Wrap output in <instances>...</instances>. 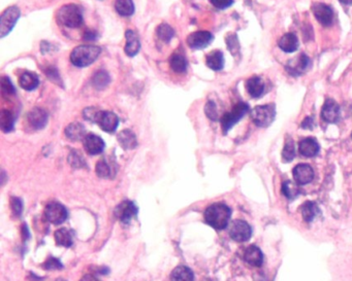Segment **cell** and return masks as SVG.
<instances>
[{
    "label": "cell",
    "mask_w": 352,
    "mask_h": 281,
    "mask_svg": "<svg viewBox=\"0 0 352 281\" xmlns=\"http://www.w3.org/2000/svg\"><path fill=\"white\" fill-rule=\"evenodd\" d=\"M232 216V210L223 203H216L207 208L205 212L206 223L216 230H223L227 227Z\"/></svg>",
    "instance_id": "cell-1"
},
{
    "label": "cell",
    "mask_w": 352,
    "mask_h": 281,
    "mask_svg": "<svg viewBox=\"0 0 352 281\" xmlns=\"http://www.w3.org/2000/svg\"><path fill=\"white\" fill-rule=\"evenodd\" d=\"M100 52V48L95 46H80L72 52L70 61L78 67L89 66L98 58Z\"/></svg>",
    "instance_id": "cell-2"
},
{
    "label": "cell",
    "mask_w": 352,
    "mask_h": 281,
    "mask_svg": "<svg viewBox=\"0 0 352 281\" xmlns=\"http://www.w3.org/2000/svg\"><path fill=\"white\" fill-rule=\"evenodd\" d=\"M58 21L68 28H78L84 22L83 13L78 5L67 4L59 10Z\"/></svg>",
    "instance_id": "cell-3"
},
{
    "label": "cell",
    "mask_w": 352,
    "mask_h": 281,
    "mask_svg": "<svg viewBox=\"0 0 352 281\" xmlns=\"http://www.w3.org/2000/svg\"><path fill=\"white\" fill-rule=\"evenodd\" d=\"M276 116V108L274 104H266L261 106H256L252 112L251 118L256 126L265 128L272 124Z\"/></svg>",
    "instance_id": "cell-4"
},
{
    "label": "cell",
    "mask_w": 352,
    "mask_h": 281,
    "mask_svg": "<svg viewBox=\"0 0 352 281\" xmlns=\"http://www.w3.org/2000/svg\"><path fill=\"white\" fill-rule=\"evenodd\" d=\"M249 110V106L247 103L240 102L235 105L232 111L226 112L225 115L221 118V127L223 132L226 133L234 125H235L245 115L246 112Z\"/></svg>",
    "instance_id": "cell-5"
},
{
    "label": "cell",
    "mask_w": 352,
    "mask_h": 281,
    "mask_svg": "<svg viewBox=\"0 0 352 281\" xmlns=\"http://www.w3.org/2000/svg\"><path fill=\"white\" fill-rule=\"evenodd\" d=\"M20 18V10L17 6H11L1 15V24H0V36L4 37L15 27L17 21Z\"/></svg>",
    "instance_id": "cell-6"
},
{
    "label": "cell",
    "mask_w": 352,
    "mask_h": 281,
    "mask_svg": "<svg viewBox=\"0 0 352 281\" xmlns=\"http://www.w3.org/2000/svg\"><path fill=\"white\" fill-rule=\"evenodd\" d=\"M45 217L51 224L60 225L66 221L67 211L62 204L58 202H52L45 209Z\"/></svg>",
    "instance_id": "cell-7"
},
{
    "label": "cell",
    "mask_w": 352,
    "mask_h": 281,
    "mask_svg": "<svg viewBox=\"0 0 352 281\" xmlns=\"http://www.w3.org/2000/svg\"><path fill=\"white\" fill-rule=\"evenodd\" d=\"M252 230L249 224H247L244 221H237L233 222L230 228V236L232 239L236 242H245L248 241L251 238Z\"/></svg>",
    "instance_id": "cell-8"
},
{
    "label": "cell",
    "mask_w": 352,
    "mask_h": 281,
    "mask_svg": "<svg viewBox=\"0 0 352 281\" xmlns=\"http://www.w3.org/2000/svg\"><path fill=\"white\" fill-rule=\"evenodd\" d=\"M96 123L104 132L113 133L115 132V130L119 125V119L112 111H99L98 119H96Z\"/></svg>",
    "instance_id": "cell-9"
},
{
    "label": "cell",
    "mask_w": 352,
    "mask_h": 281,
    "mask_svg": "<svg viewBox=\"0 0 352 281\" xmlns=\"http://www.w3.org/2000/svg\"><path fill=\"white\" fill-rule=\"evenodd\" d=\"M213 40V34L209 31H196L187 37L188 46L195 50H201L209 46Z\"/></svg>",
    "instance_id": "cell-10"
},
{
    "label": "cell",
    "mask_w": 352,
    "mask_h": 281,
    "mask_svg": "<svg viewBox=\"0 0 352 281\" xmlns=\"http://www.w3.org/2000/svg\"><path fill=\"white\" fill-rule=\"evenodd\" d=\"M313 14L321 25L331 26L333 21V12L331 6L324 3H315L312 7Z\"/></svg>",
    "instance_id": "cell-11"
},
{
    "label": "cell",
    "mask_w": 352,
    "mask_h": 281,
    "mask_svg": "<svg viewBox=\"0 0 352 281\" xmlns=\"http://www.w3.org/2000/svg\"><path fill=\"white\" fill-rule=\"evenodd\" d=\"M294 181L298 186L310 183L314 178V171L312 167L308 164H298L293 171Z\"/></svg>",
    "instance_id": "cell-12"
},
{
    "label": "cell",
    "mask_w": 352,
    "mask_h": 281,
    "mask_svg": "<svg viewBox=\"0 0 352 281\" xmlns=\"http://www.w3.org/2000/svg\"><path fill=\"white\" fill-rule=\"evenodd\" d=\"M116 216L122 223L127 224L129 223L133 217H135L137 213V209L136 205L131 201H123L121 204H119L116 208Z\"/></svg>",
    "instance_id": "cell-13"
},
{
    "label": "cell",
    "mask_w": 352,
    "mask_h": 281,
    "mask_svg": "<svg viewBox=\"0 0 352 281\" xmlns=\"http://www.w3.org/2000/svg\"><path fill=\"white\" fill-rule=\"evenodd\" d=\"M321 118L328 123H337L340 118V106L332 99H327L321 109Z\"/></svg>",
    "instance_id": "cell-14"
},
{
    "label": "cell",
    "mask_w": 352,
    "mask_h": 281,
    "mask_svg": "<svg viewBox=\"0 0 352 281\" xmlns=\"http://www.w3.org/2000/svg\"><path fill=\"white\" fill-rule=\"evenodd\" d=\"M85 151L89 155H98L104 149V141L95 134H88L83 139Z\"/></svg>",
    "instance_id": "cell-15"
},
{
    "label": "cell",
    "mask_w": 352,
    "mask_h": 281,
    "mask_svg": "<svg viewBox=\"0 0 352 281\" xmlns=\"http://www.w3.org/2000/svg\"><path fill=\"white\" fill-rule=\"evenodd\" d=\"M48 118L49 117H48L47 111L40 107H34L33 109H31L29 111L28 116H27L28 123L30 124V126L37 130L42 129L47 125Z\"/></svg>",
    "instance_id": "cell-16"
},
{
    "label": "cell",
    "mask_w": 352,
    "mask_h": 281,
    "mask_svg": "<svg viewBox=\"0 0 352 281\" xmlns=\"http://www.w3.org/2000/svg\"><path fill=\"white\" fill-rule=\"evenodd\" d=\"M126 46L124 51L129 57H135L140 49V41L138 35L134 30H127L125 33Z\"/></svg>",
    "instance_id": "cell-17"
},
{
    "label": "cell",
    "mask_w": 352,
    "mask_h": 281,
    "mask_svg": "<svg viewBox=\"0 0 352 281\" xmlns=\"http://www.w3.org/2000/svg\"><path fill=\"white\" fill-rule=\"evenodd\" d=\"M309 64H310L309 58H308L305 54H301L298 55L296 59L293 60L292 62H289L286 68L290 74L298 75L305 71L308 66H309Z\"/></svg>",
    "instance_id": "cell-18"
},
{
    "label": "cell",
    "mask_w": 352,
    "mask_h": 281,
    "mask_svg": "<svg viewBox=\"0 0 352 281\" xmlns=\"http://www.w3.org/2000/svg\"><path fill=\"white\" fill-rule=\"evenodd\" d=\"M300 153L307 158L315 157L319 152V144L314 138H305L298 144Z\"/></svg>",
    "instance_id": "cell-19"
},
{
    "label": "cell",
    "mask_w": 352,
    "mask_h": 281,
    "mask_svg": "<svg viewBox=\"0 0 352 281\" xmlns=\"http://www.w3.org/2000/svg\"><path fill=\"white\" fill-rule=\"evenodd\" d=\"M244 260L251 266L260 267L263 262V256L258 247L255 246V245H251L245 250Z\"/></svg>",
    "instance_id": "cell-20"
},
{
    "label": "cell",
    "mask_w": 352,
    "mask_h": 281,
    "mask_svg": "<svg viewBox=\"0 0 352 281\" xmlns=\"http://www.w3.org/2000/svg\"><path fill=\"white\" fill-rule=\"evenodd\" d=\"M246 89L253 98H259L265 91V84L258 76H253L246 83Z\"/></svg>",
    "instance_id": "cell-21"
},
{
    "label": "cell",
    "mask_w": 352,
    "mask_h": 281,
    "mask_svg": "<svg viewBox=\"0 0 352 281\" xmlns=\"http://www.w3.org/2000/svg\"><path fill=\"white\" fill-rule=\"evenodd\" d=\"M86 130L85 127L80 124V123H72L65 128V135L66 137L72 140V141H78L85 138Z\"/></svg>",
    "instance_id": "cell-22"
},
{
    "label": "cell",
    "mask_w": 352,
    "mask_h": 281,
    "mask_svg": "<svg viewBox=\"0 0 352 281\" xmlns=\"http://www.w3.org/2000/svg\"><path fill=\"white\" fill-rule=\"evenodd\" d=\"M279 48L286 53H293L298 48V39L293 33H286L280 38Z\"/></svg>",
    "instance_id": "cell-23"
},
{
    "label": "cell",
    "mask_w": 352,
    "mask_h": 281,
    "mask_svg": "<svg viewBox=\"0 0 352 281\" xmlns=\"http://www.w3.org/2000/svg\"><path fill=\"white\" fill-rule=\"evenodd\" d=\"M118 141L125 149H133L137 145V140L133 131L128 129L123 130L118 134Z\"/></svg>",
    "instance_id": "cell-24"
},
{
    "label": "cell",
    "mask_w": 352,
    "mask_h": 281,
    "mask_svg": "<svg viewBox=\"0 0 352 281\" xmlns=\"http://www.w3.org/2000/svg\"><path fill=\"white\" fill-rule=\"evenodd\" d=\"M39 84V76L33 73V72H29L26 71L24 73L21 74L20 78H19V85L22 88V89L26 90V91H32L37 88Z\"/></svg>",
    "instance_id": "cell-25"
},
{
    "label": "cell",
    "mask_w": 352,
    "mask_h": 281,
    "mask_svg": "<svg viewBox=\"0 0 352 281\" xmlns=\"http://www.w3.org/2000/svg\"><path fill=\"white\" fill-rule=\"evenodd\" d=\"M206 63L208 67H210L215 71H219L224 66V57L222 52L220 51H213L206 58Z\"/></svg>",
    "instance_id": "cell-26"
},
{
    "label": "cell",
    "mask_w": 352,
    "mask_h": 281,
    "mask_svg": "<svg viewBox=\"0 0 352 281\" xmlns=\"http://www.w3.org/2000/svg\"><path fill=\"white\" fill-rule=\"evenodd\" d=\"M171 279L172 281H193L195 276L189 268L179 266L172 272Z\"/></svg>",
    "instance_id": "cell-27"
},
{
    "label": "cell",
    "mask_w": 352,
    "mask_h": 281,
    "mask_svg": "<svg viewBox=\"0 0 352 281\" xmlns=\"http://www.w3.org/2000/svg\"><path fill=\"white\" fill-rule=\"evenodd\" d=\"M170 66L176 73H183L187 69V61L183 55L173 54L170 59Z\"/></svg>",
    "instance_id": "cell-28"
},
{
    "label": "cell",
    "mask_w": 352,
    "mask_h": 281,
    "mask_svg": "<svg viewBox=\"0 0 352 281\" xmlns=\"http://www.w3.org/2000/svg\"><path fill=\"white\" fill-rule=\"evenodd\" d=\"M115 8L122 17H130L135 13V4L133 0H116Z\"/></svg>",
    "instance_id": "cell-29"
},
{
    "label": "cell",
    "mask_w": 352,
    "mask_h": 281,
    "mask_svg": "<svg viewBox=\"0 0 352 281\" xmlns=\"http://www.w3.org/2000/svg\"><path fill=\"white\" fill-rule=\"evenodd\" d=\"M14 124L15 118L13 113L10 110L3 109L1 111V115H0V127H1V130L5 133L11 132L14 129Z\"/></svg>",
    "instance_id": "cell-30"
},
{
    "label": "cell",
    "mask_w": 352,
    "mask_h": 281,
    "mask_svg": "<svg viewBox=\"0 0 352 281\" xmlns=\"http://www.w3.org/2000/svg\"><path fill=\"white\" fill-rule=\"evenodd\" d=\"M55 240L58 245L69 247L73 244V236L67 229L62 228V229H59L55 232Z\"/></svg>",
    "instance_id": "cell-31"
},
{
    "label": "cell",
    "mask_w": 352,
    "mask_h": 281,
    "mask_svg": "<svg viewBox=\"0 0 352 281\" xmlns=\"http://www.w3.org/2000/svg\"><path fill=\"white\" fill-rule=\"evenodd\" d=\"M301 212L306 222H312L318 213V207L313 202L308 201L301 207Z\"/></svg>",
    "instance_id": "cell-32"
},
{
    "label": "cell",
    "mask_w": 352,
    "mask_h": 281,
    "mask_svg": "<svg viewBox=\"0 0 352 281\" xmlns=\"http://www.w3.org/2000/svg\"><path fill=\"white\" fill-rule=\"evenodd\" d=\"M282 193L283 195L288 199H295L298 195H300V188H298V184L296 182H293L292 180H287L283 182L282 184Z\"/></svg>",
    "instance_id": "cell-33"
},
{
    "label": "cell",
    "mask_w": 352,
    "mask_h": 281,
    "mask_svg": "<svg viewBox=\"0 0 352 281\" xmlns=\"http://www.w3.org/2000/svg\"><path fill=\"white\" fill-rule=\"evenodd\" d=\"M110 83V76L105 71H98L92 77V84L98 90H102Z\"/></svg>",
    "instance_id": "cell-34"
},
{
    "label": "cell",
    "mask_w": 352,
    "mask_h": 281,
    "mask_svg": "<svg viewBox=\"0 0 352 281\" xmlns=\"http://www.w3.org/2000/svg\"><path fill=\"white\" fill-rule=\"evenodd\" d=\"M157 35H158V37H159L163 42H170L171 39L174 37L175 31L170 25L163 23L158 26Z\"/></svg>",
    "instance_id": "cell-35"
},
{
    "label": "cell",
    "mask_w": 352,
    "mask_h": 281,
    "mask_svg": "<svg viewBox=\"0 0 352 281\" xmlns=\"http://www.w3.org/2000/svg\"><path fill=\"white\" fill-rule=\"evenodd\" d=\"M282 157L283 160L285 162H290L293 160V158L295 157V149H294V142L293 141L292 139H287V141L284 145L283 148V153H282Z\"/></svg>",
    "instance_id": "cell-36"
},
{
    "label": "cell",
    "mask_w": 352,
    "mask_h": 281,
    "mask_svg": "<svg viewBox=\"0 0 352 281\" xmlns=\"http://www.w3.org/2000/svg\"><path fill=\"white\" fill-rule=\"evenodd\" d=\"M96 173L99 177L102 178H107L111 175V168L109 164L105 161H99L98 164H96Z\"/></svg>",
    "instance_id": "cell-37"
},
{
    "label": "cell",
    "mask_w": 352,
    "mask_h": 281,
    "mask_svg": "<svg viewBox=\"0 0 352 281\" xmlns=\"http://www.w3.org/2000/svg\"><path fill=\"white\" fill-rule=\"evenodd\" d=\"M1 91L4 95H7V96H11V95H14L15 94V87L14 85L12 84L11 80L6 76H3L1 78Z\"/></svg>",
    "instance_id": "cell-38"
},
{
    "label": "cell",
    "mask_w": 352,
    "mask_h": 281,
    "mask_svg": "<svg viewBox=\"0 0 352 281\" xmlns=\"http://www.w3.org/2000/svg\"><path fill=\"white\" fill-rule=\"evenodd\" d=\"M205 111H206V115H207V117L209 119H211L212 121H217L218 120L217 107H216V104L213 101H209L206 104Z\"/></svg>",
    "instance_id": "cell-39"
},
{
    "label": "cell",
    "mask_w": 352,
    "mask_h": 281,
    "mask_svg": "<svg viewBox=\"0 0 352 281\" xmlns=\"http://www.w3.org/2000/svg\"><path fill=\"white\" fill-rule=\"evenodd\" d=\"M43 71H45L46 75L50 78L52 82H54L57 85L61 83V78L59 76L58 70L54 66H48L47 68H43Z\"/></svg>",
    "instance_id": "cell-40"
},
{
    "label": "cell",
    "mask_w": 352,
    "mask_h": 281,
    "mask_svg": "<svg viewBox=\"0 0 352 281\" xmlns=\"http://www.w3.org/2000/svg\"><path fill=\"white\" fill-rule=\"evenodd\" d=\"M99 111L100 110H98L95 107H88L83 111V116L88 121L96 122V119H98Z\"/></svg>",
    "instance_id": "cell-41"
},
{
    "label": "cell",
    "mask_w": 352,
    "mask_h": 281,
    "mask_svg": "<svg viewBox=\"0 0 352 281\" xmlns=\"http://www.w3.org/2000/svg\"><path fill=\"white\" fill-rule=\"evenodd\" d=\"M210 1L219 10H225L234 3V0H210Z\"/></svg>",
    "instance_id": "cell-42"
},
{
    "label": "cell",
    "mask_w": 352,
    "mask_h": 281,
    "mask_svg": "<svg viewBox=\"0 0 352 281\" xmlns=\"http://www.w3.org/2000/svg\"><path fill=\"white\" fill-rule=\"evenodd\" d=\"M43 268L48 269V270H53V269H61L62 268V265L60 264V262L58 260H56L55 258H50L45 264H43Z\"/></svg>",
    "instance_id": "cell-43"
},
{
    "label": "cell",
    "mask_w": 352,
    "mask_h": 281,
    "mask_svg": "<svg viewBox=\"0 0 352 281\" xmlns=\"http://www.w3.org/2000/svg\"><path fill=\"white\" fill-rule=\"evenodd\" d=\"M11 205H12V209H13V211L15 212V214H17V215L21 214L23 205H22V202L20 201V199L13 198L12 202H11Z\"/></svg>",
    "instance_id": "cell-44"
},
{
    "label": "cell",
    "mask_w": 352,
    "mask_h": 281,
    "mask_svg": "<svg viewBox=\"0 0 352 281\" xmlns=\"http://www.w3.org/2000/svg\"><path fill=\"white\" fill-rule=\"evenodd\" d=\"M302 127L305 129H311L313 127V120L312 118H306L303 122Z\"/></svg>",
    "instance_id": "cell-45"
},
{
    "label": "cell",
    "mask_w": 352,
    "mask_h": 281,
    "mask_svg": "<svg viewBox=\"0 0 352 281\" xmlns=\"http://www.w3.org/2000/svg\"><path fill=\"white\" fill-rule=\"evenodd\" d=\"M96 37V33L94 31H91V30H87L85 32V35H84V38L85 40H94Z\"/></svg>",
    "instance_id": "cell-46"
},
{
    "label": "cell",
    "mask_w": 352,
    "mask_h": 281,
    "mask_svg": "<svg viewBox=\"0 0 352 281\" xmlns=\"http://www.w3.org/2000/svg\"><path fill=\"white\" fill-rule=\"evenodd\" d=\"M81 281H99V280L93 275H86L81 279Z\"/></svg>",
    "instance_id": "cell-47"
},
{
    "label": "cell",
    "mask_w": 352,
    "mask_h": 281,
    "mask_svg": "<svg viewBox=\"0 0 352 281\" xmlns=\"http://www.w3.org/2000/svg\"><path fill=\"white\" fill-rule=\"evenodd\" d=\"M340 1H341L342 3H344V4H350V3H352V0H340Z\"/></svg>",
    "instance_id": "cell-48"
},
{
    "label": "cell",
    "mask_w": 352,
    "mask_h": 281,
    "mask_svg": "<svg viewBox=\"0 0 352 281\" xmlns=\"http://www.w3.org/2000/svg\"><path fill=\"white\" fill-rule=\"evenodd\" d=\"M351 138H352V134H351Z\"/></svg>",
    "instance_id": "cell-49"
}]
</instances>
